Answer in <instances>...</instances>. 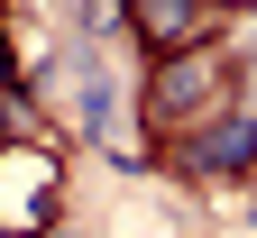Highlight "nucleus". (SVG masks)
I'll return each instance as SVG.
<instances>
[{
    "instance_id": "nucleus-1",
    "label": "nucleus",
    "mask_w": 257,
    "mask_h": 238,
    "mask_svg": "<svg viewBox=\"0 0 257 238\" xmlns=\"http://www.w3.org/2000/svg\"><path fill=\"white\" fill-rule=\"evenodd\" d=\"M211 92H220V55H211V46L156 55V74H147V119H156V128L202 119V110H211Z\"/></svg>"
},
{
    "instance_id": "nucleus-2",
    "label": "nucleus",
    "mask_w": 257,
    "mask_h": 238,
    "mask_svg": "<svg viewBox=\"0 0 257 238\" xmlns=\"http://www.w3.org/2000/svg\"><path fill=\"white\" fill-rule=\"evenodd\" d=\"M184 165L193 174H257V110H220L211 128H193Z\"/></svg>"
},
{
    "instance_id": "nucleus-3",
    "label": "nucleus",
    "mask_w": 257,
    "mask_h": 238,
    "mask_svg": "<svg viewBox=\"0 0 257 238\" xmlns=\"http://www.w3.org/2000/svg\"><path fill=\"white\" fill-rule=\"evenodd\" d=\"M128 28L156 46V55H184V46H211V10L202 0H128Z\"/></svg>"
},
{
    "instance_id": "nucleus-4",
    "label": "nucleus",
    "mask_w": 257,
    "mask_h": 238,
    "mask_svg": "<svg viewBox=\"0 0 257 238\" xmlns=\"http://www.w3.org/2000/svg\"><path fill=\"white\" fill-rule=\"evenodd\" d=\"M28 128V110H19V92H0V138H19Z\"/></svg>"
},
{
    "instance_id": "nucleus-5",
    "label": "nucleus",
    "mask_w": 257,
    "mask_h": 238,
    "mask_svg": "<svg viewBox=\"0 0 257 238\" xmlns=\"http://www.w3.org/2000/svg\"><path fill=\"white\" fill-rule=\"evenodd\" d=\"M0 83H10V46H0Z\"/></svg>"
}]
</instances>
